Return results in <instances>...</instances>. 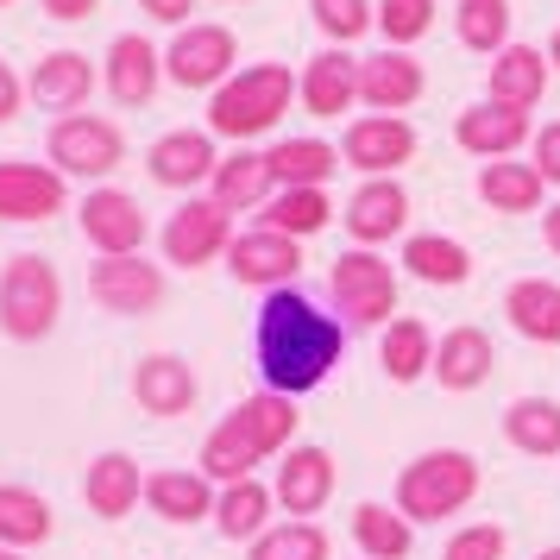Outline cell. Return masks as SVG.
<instances>
[{
    "label": "cell",
    "instance_id": "cell-28",
    "mask_svg": "<svg viewBox=\"0 0 560 560\" xmlns=\"http://www.w3.org/2000/svg\"><path fill=\"white\" fill-rule=\"evenodd\" d=\"M510 328L535 347H560V283L555 278H516L504 290Z\"/></svg>",
    "mask_w": 560,
    "mask_h": 560
},
{
    "label": "cell",
    "instance_id": "cell-31",
    "mask_svg": "<svg viewBox=\"0 0 560 560\" xmlns=\"http://www.w3.org/2000/svg\"><path fill=\"white\" fill-rule=\"evenodd\" d=\"M404 271L416 283H434V290H454V283L472 278V253L447 240V233H409L404 240Z\"/></svg>",
    "mask_w": 560,
    "mask_h": 560
},
{
    "label": "cell",
    "instance_id": "cell-3",
    "mask_svg": "<svg viewBox=\"0 0 560 560\" xmlns=\"http://www.w3.org/2000/svg\"><path fill=\"white\" fill-rule=\"evenodd\" d=\"M290 102H296L290 63L233 70V77L214 89V102H208V132H221V139H258V132H271L283 114H290Z\"/></svg>",
    "mask_w": 560,
    "mask_h": 560
},
{
    "label": "cell",
    "instance_id": "cell-27",
    "mask_svg": "<svg viewBox=\"0 0 560 560\" xmlns=\"http://www.w3.org/2000/svg\"><path fill=\"white\" fill-rule=\"evenodd\" d=\"M82 498H89V510H95L102 523H120V516H127L139 498H145V472H139V459H132V454H102V459H89Z\"/></svg>",
    "mask_w": 560,
    "mask_h": 560
},
{
    "label": "cell",
    "instance_id": "cell-17",
    "mask_svg": "<svg viewBox=\"0 0 560 560\" xmlns=\"http://www.w3.org/2000/svg\"><path fill=\"white\" fill-rule=\"evenodd\" d=\"M296 95L315 120H340L347 107L359 102V57L328 45V51H315L303 63V77H296Z\"/></svg>",
    "mask_w": 560,
    "mask_h": 560
},
{
    "label": "cell",
    "instance_id": "cell-46",
    "mask_svg": "<svg viewBox=\"0 0 560 560\" xmlns=\"http://www.w3.org/2000/svg\"><path fill=\"white\" fill-rule=\"evenodd\" d=\"M20 102H26V89H20V77H13V63L0 57V120H13Z\"/></svg>",
    "mask_w": 560,
    "mask_h": 560
},
{
    "label": "cell",
    "instance_id": "cell-47",
    "mask_svg": "<svg viewBox=\"0 0 560 560\" xmlns=\"http://www.w3.org/2000/svg\"><path fill=\"white\" fill-rule=\"evenodd\" d=\"M95 7H102V0H45V13H51V20H89Z\"/></svg>",
    "mask_w": 560,
    "mask_h": 560
},
{
    "label": "cell",
    "instance_id": "cell-35",
    "mask_svg": "<svg viewBox=\"0 0 560 560\" xmlns=\"http://www.w3.org/2000/svg\"><path fill=\"white\" fill-rule=\"evenodd\" d=\"M353 541L365 560H409L416 548V523L397 504H359L353 510Z\"/></svg>",
    "mask_w": 560,
    "mask_h": 560
},
{
    "label": "cell",
    "instance_id": "cell-8",
    "mask_svg": "<svg viewBox=\"0 0 560 560\" xmlns=\"http://www.w3.org/2000/svg\"><path fill=\"white\" fill-rule=\"evenodd\" d=\"M233 246V214L214 196H189V202L164 221V258L183 271H202Z\"/></svg>",
    "mask_w": 560,
    "mask_h": 560
},
{
    "label": "cell",
    "instance_id": "cell-6",
    "mask_svg": "<svg viewBox=\"0 0 560 560\" xmlns=\"http://www.w3.org/2000/svg\"><path fill=\"white\" fill-rule=\"evenodd\" d=\"M328 290L340 322H353V328H390L397 322V265L378 258L372 246H347L334 258Z\"/></svg>",
    "mask_w": 560,
    "mask_h": 560
},
{
    "label": "cell",
    "instance_id": "cell-44",
    "mask_svg": "<svg viewBox=\"0 0 560 560\" xmlns=\"http://www.w3.org/2000/svg\"><path fill=\"white\" fill-rule=\"evenodd\" d=\"M529 145H535V158H529V164L541 171V183H555V189H560V120H548V127H535V139H529Z\"/></svg>",
    "mask_w": 560,
    "mask_h": 560
},
{
    "label": "cell",
    "instance_id": "cell-14",
    "mask_svg": "<svg viewBox=\"0 0 560 560\" xmlns=\"http://www.w3.org/2000/svg\"><path fill=\"white\" fill-rule=\"evenodd\" d=\"M51 214H63V177L51 164L0 158V221L26 228V221H51Z\"/></svg>",
    "mask_w": 560,
    "mask_h": 560
},
{
    "label": "cell",
    "instance_id": "cell-26",
    "mask_svg": "<svg viewBox=\"0 0 560 560\" xmlns=\"http://www.w3.org/2000/svg\"><path fill=\"white\" fill-rule=\"evenodd\" d=\"M271 164H265V152H253V145H240V152H228L221 164H214V177H208V196L228 208V214H246V208H265L271 202Z\"/></svg>",
    "mask_w": 560,
    "mask_h": 560
},
{
    "label": "cell",
    "instance_id": "cell-38",
    "mask_svg": "<svg viewBox=\"0 0 560 560\" xmlns=\"http://www.w3.org/2000/svg\"><path fill=\"white\" fill-rule=\"evenodd\" d=\"M51 529H57V516L38 491L0 485V548H38V541H51Z\"/></svg>",
    "mask_w": 560,
    "mask_h": 560
},
{
    "label": "cell",
    "instance_id": "cell-1",
    "mask_svg": "<svg viewBox=\"0 0 560 560\" xmlns=\"http://www.w3.org/2000/svg\"><path fill=\"white\" fill-rule=\"evenodd\" d=\"M340 347H347V328L340 315H322L303 290H271L265 308H258L253 328V353H258V378L278 397H303L340 365Z\"/></svg>",
    "mask_w": 560,
    "mask_h": 560
},
{
    "label": "cell",
    "instance_id": "cell-36",
    "mask_svg": "<svg viewBox=\"0 0 560 560\" xmlns=\"http://www.w3.org/2000/svg\"><path fill=\"white\" fill-rule=\"evenodd\" d=\"M328 221H334L328 189H278V196L265 202V214H258V228L283 233V240H315Z\"/></svg>",
    "mask_w": 560,
    "mask_h": 560
},
{
    "label": "cell",
    "instance_id": "cell-20",
    "mask_svg": "<svg viewBox=\"0 0 560 560\" xmlns=\"http://www.w3.org/2000/svg\"><path fill=\"white\" fill-rule=\"evenodd\" d=\"M491 365H498V347H491V334L472 328V322H459V328H447L434 340V378H441V390H454V397L479 390V384L491 378Z\"/></svg>",
    "mask_w": 560,
    "mask_h": 560
},
{
    "label": "cell",
    "instance_id": "cell-16",
    "mask_svg": "<svg viewBox=\"0 0 560 560\" xmlns=\"http://www.w3.org/2000/svg\"><path fill=\"white\" fill-rule=\"evenodd\" d=\"M347 233H353L359 246H372L378 253L384 240H397L404 233V221H409V189L397 177H365L353 189V202H347Z\"/></svg>",
    "mask_w": 560,
    "mask_h": 560
},
{
    "label": "cell",
    "instance_id": "cell-42",
    "mask_svg": "<svg viewBox=\"0 0 560 560\" xmlns=\"http://www.w3.org/2000/svg\"><path fill=\"white\" fill-rule=\"evenodd\" d=\"M308 13H315V26L328 32L334 45H353V38H365V32L378 26L372 0H308Z\"/></svg>",
    "mask_w": 560,
    "mask_h": 560
},
{
    "label": "cell",
    "instance_id": "cell-11",
    "mask_svg": "<svg viewBox=\"0 0 560 560\" xmlns=\"http://www.w3.org/2000/svg\"><path fill=\"white\" fill-rule=\"evenodd\" d=\"M145 208L132 202L127 189H89V202H82V240L95 246L102 258H132L145 246Z\"/></svg>",
    "mask_w": 560,
    "mask_h": 560
},
{
    "label": "cell",
    "instance_id": "cell-19",
    "mask_svg": "<svg viewBox=\"0 0 560 560\" xmlns=\"http://www.w3.org/2000/svg\"><path fill=\"white\" fill-rule=\"evenodd\" d=\"M214 164H221L214 132H196V127L164 132L152 152H145V171H152V183H164V189H196V183L214 177Z\"/></svg>",
    "mask_w": 560,
    "mask_h": 560
},
{
    "label": "cell",
    "instance_id": "cell-45",
    "mask_svg": "<svg viewBox=\"0 0 560 560\" xmlns=\"http://www.w3.org/2000/svg\"><path fill=\"white\" fill-rule=\"evenodd\" d=\"M139 7H145V13H152L158 26H189V13H196V0H139Z\"/></svg>",
    "mask_w": 560,
    "mask_h": 560
},
{
    "label": "cell",
    "instance_id": "cell-48",
    "mask_svg": "<svg viewBox=\"0 0 560 560\" xmlns=\"http://www.w3.org/2000/svg\"><path fill=\"white\" fill-rule=\"evenodd\" d=\"M541 240H548V253L560 258V202L548 208V214H541Z\"/></svg>",
    "mask_w": 560,
    "mask_h": 560
},
{
    "label": "cell",
    "instance_id": "cell-52",
    "mask_svg": "<svg viewBox=\"0 0 560 560\" xmlns=\"http://www.w3.org/2000/svg\"><path fill=\"white\" fill-rule=\"evenodd\" d=\"M0 7H7V0H0Z\"/></svg>",
    "mask_w": 560,
    "mask_h": 560
},
{
    "label": "cell",
    "instance_id": "cell-7",
    "mask_svg": "<svg viewBox=\"0 0 560 560\" xmlns=\"http://www.w3.org/2000/svg\"><path fill=\"white\" fill-rule=\"evenodd\" d=\"M45 152H51L57 177H114L127 164V139L102 114H63L45 139Z\"/></svg>",
    "mask_w": 560,
    "mask_h": 560
},
{
    "label": "cell",
    "instance_id": "cell-30",
    "mask_svg": "<svg viewBox=\"0 0 560 560\" xmlns=\"http://www.w3.org/2000/svg\"><path fill=\"white\" fill-rule=\"evenodd\" d=\"M265 164H271L278 189H328V177L340 171V152L328 139H278L265 152Z\"/></svg>",
    "mask_w": 560,
    "mask_h": 560
},
{
    "label": "cell",
    "instance_id": "cell-50",
    "mask_svg": "<svg viewBox=\"0 0 560 560\" xmlns=\"http://www.w3.org/2000/svg\"><path fill=\"white\" fill-rule=\"evenodd\" d=\"M0 560H26V555H20V548H0Z\"/></svg>",
    "mask_w": 560,
    "mask_h": 560
},
{
    "label": "cell",
    "instance_id": "cell-43",
    "mask_svg": "<svg viewBox=\"0 0 560 560\" xmlns=\"http://www.w3.org/2000/svg\"><path fill=\"white\" fill-rule=\"evenodd\" d=\"M504 548H510L504 523H472V529H454L441 560H504Z\"/></svg>",
    "mask_w": 560,
    "mask_h": 560
},
{
    "label": "cell",
    "instance_id": "cell-24",
    "mask_svg": "<svg viewBox=\"0 0 560 560\" xmlns=\"http://www.w3.org/2000/svg\"><path fill=\"white\" fill-rule=\"evenodd\" d=\"M132 397H139L145 416H189L196 409V372L177 353H152L132 372Z\"/></svg>",
    "mask_w": 560,
    "mask_h": 560
},
{
    "label": "cell",
    "instance_id": "cell-51",
    "mask_svg": "<svg viewBox=\"0 0 560 560\" xmlns=\"http://www.w3.org/2000/svg\"><path fill=\"white\" fill-rule=\"evenodd\" d=\"M535 560H560V548H541V555H535Z\"/></svg>",
    "mask_w": 560,
    "mask_h": 560
},
{
    "label": "cell",
    "instance_id": "cell-40",
    "mask_svg": "<svg viewBox=\"0 0 560 560\" xmlns=\"http://www.w3.org/2000/svg\"><path fill=\"white\" fill-rule=\"evenodd\" d=\"M246 560H328V535L315 523H278V529L258 535Z\"/></svg>",
    "mask_w": 560,
    "mask_h": 560
},
{
    "label": "cell",
    "instance_id": "cell-18",
    "mask_svg": "<svg viewBox=\"0 0 560 560\" xmlns=\"http://www.w3.org/2000/svg\"><path fill=\"white\" fill-rule=\"evenodd\" d=\"M271 498L290 510V523H308V516L334 498V454H328V447H290L283 466H278Z\"/></svg>",
    "mask_w": 560,
    "mask_h": 560
},
{
    "label": "cell",
    "instance_id": "cell-4",
    "mask_svg": "<svg viewBox=\"0 0 560 560\" xmlns=\"http://www.w3.org/2000/svg\"><path fill=\"white\" fill-rule=\"evenodd\" d=\"M472 498H479V459L459 447H429L397 472V510L409 523H447Z\"/></svg>",
    "mask_w": 560,
    "mask_h": 560
},
{
    "label": "cell",
    "instance_id": "cell-37",
    "mask_svg": "<svg viewBox=\"0 0 560 560\" xmlns=\"http://www.w3.org/2000/svg\"><path fill=\"white\" fill-rule=\"evenodd\" d=\"M384 372H390V384H416L422 372H434V334L429 322H416V315H397L390 328H384Z\"/></svg>",
    "mask_w": 560,
    "mask_h": 560
},
{
    "label": "cell",
    "instance_id": "cell-5",
    "mask_svg": "<svg viewBox=\"0 0 560 560\" xmlns=\"http://www.w3.org/2000/svg\"><path fill=\"white\" fill-rule=\"evenodd\" d=\"M63 315V278L51 258L13 253L0 271V334L7 340H45Z\"/></svg>",
    "mask_w": 560,
    "mask_h": 560
},
{
    "label": "cell",
    "instance_id": "cell-21",
    "mask_svg": "<svg viewBox=\"0 0 560 560\" xmlns=\"http://www.w3.org/2000/svg\"><path fill=\"white\" fill-rule=\"evenodd\" d=\"M541 95H548V51H535V45H504L498 63H491V77H485V102L535 114Z\"/></svg>",
    "mask_w": 560,
    "mask_h": 560
},
{
    "label": "cell",
    "instance_id": "cell-2",
    "mask_svg": "<svg viewBox=\"0 0 560 560\" xmlns=\"http://www.w3.org/2000/svg\"><path fill=\"white\" fill-rule=\"evenodd\" d=\"M290 434H296V397L258 390V397H246L233 416H221L214 434L202 441V479H214V485L253 479L258 459L290 454Z\"/></svg>",
    "mask_w": 560,
    "mask_h": 560
},
{
    "label": "cell",
    "instance_id": "cell-15",
    "mask_svg": "<svg viewBox=\"0 0 560 560\" xmlns=\"http://www.w3.org/2000/svg\"><path fill=\"white\" fill-rule=\"evenodd\" d=\"M102 82L120 107H145L158 95V82H164V51H158L152 38H139V32H120V38L107 45Z\"/></svg>",
    "mask_w": 560,
    "mask_h": 560
},
{
    "label": "cell",
    "instance_id": "cell-49",
    "mask_svg": "<svg viewBox=\"0 0 560 560\" xmlns=\"http://www.w3.org/2000/svg\"><path fill=\"white\" fill-rule=\"evenodd\" d=\"M548 63L560 70V26H555V38H548Z\"/></svg>",
    "mask_w": 560,
    "mask_h": 560
},
{
    "label": "cell",
    "instance_id": "cell-25",
    "mask_svg": "<svg viewBox=\"0 0 560 560\" xmlns=\"http://www.w3.org/2000/svg\"><path fill=\"white\" fill-rule=\"evenodd\" d=\"M26 95L38 107H57V114H77L89 95H95V63L82 51H45L38 57V70H32Z\"/></svg>",
    "mask_w": 560,
    "mask_h": 560
},
{
    "label": "cell",
    "instance_id": "cell-32",
    "mask_svg": "<svg viewBox=\"0 0 560 560\" xmlns=\"http://www.w3.org/2000/svg\"><path fill=\"white\" fill-rule=\"evenodd\" d=\"M479 202L498 208V214H541L548 183H541L535 164H510V158H498V164H485L479 171Z\"/></svg>",
    "mask_w": 560,
    "mask_h": 560
},
{
    "label": "cell",
    "instance_id": "cell-22",
    "mask_svg": "<svg viewBox=\"0 0 560 560\" xmlns=\"http://www.w3.org/2000/svg\"><path fill=\"white\" fill-rule=\"evenodd\" d=\"M422 63L409 51H378V57H359V102L378 107V114H397V107H416L422 102Z\"/></svg>",
    "mask_w": 560,
    "mask_h": 560
},
{
    "label": "cell",
    "instance_id": "cell-10",
    "mask_svg": "<svg viewBox=\"0 0 560 560\" xmlns=\"http://www.w3.org/2000/svg\"><path fill=\"white\" fill-rule=\"evenodd\" d=\"M240 63V45H233L228 26H183L164 51V77L177 89H221Z\"/></svg>",
    "mask_w": 560,
    "mask_h": 560
},
{
    "label": "cell",
    "instance_id": "cell-13",
    "mask_svg": "<svg viewBox=\"0 0 560 560\" xmlns=\"http://www.w3.org/2000/svg\"><path fill=\"white\" fill-rule=\"evenodd\" d=\"M228 271L240 283H258V290H290V278L303 271V240H283V233H271V228L233 233Z\"/></svg>",
    "mask_w": 560,
    "mask_h": 560
},
{
    "label": "cell",
    "instance_id": "cell-33",
    "mask_svg": "<svg viewBox=\"0 0 560 560\" xmlns=\"http://www.w3.org/2000/svg\"><path fill=\"white\" fill-rule=\"evenodd\" d=\"M504 441L529 459H555L560 454V404L555 397H516L504 409Z\"/></svg>",
    "mask_w": 560,
    "mask_h": 560
},
{
    "label": "cell",
    "instance_id": "cell-29",
    "mask_svg": "<svg viewBox=\"0 0 560 560\" xmlns=\"http://www.w3.org/2000/svg\"><path fill=\"white\" fill-rule=\"evenodd\" d=\"M214 479H202V472H183V466H164V472H152L145 479V504H152V516H164V523H202V516H214Z\"/></svg>",
    "mask_w": 560,
    "mask_h": 560
},
{
    "label": "cell",
    "instance_id": "cell-39",
    "mask_svg": "<svg viewBox=\"0 0 560 560\" xmlns=\"http://www.w3.org/2000/svg\"><path fill=\"white\" fill-rule=\"evenodd\" d=\"M454 38L466 51L498 57L510 45V0H459L454 7Z\"/></svg>",
    "mask_w": 560,
    "mask_h": 560
},
{
    "label": "cell",
    "instance_id": "cell-34",
    "mask_svg": "<svg viewBox=\"0 0 560 560\" xmlns=\"http://www.w3.org/2000/svg\"><path fill=\"white\" fill-rule=\"evenodd\" d=\"M271 485L258 479H240V485H221V498H214V529L228 535V541H258V535L271 529Z\"/></svg>",
    "mask_w": 560,
    "mask_h": 560
},
{
    "label": "cell",
    "instance_id": "cell-12",
    "mask_svg": "<svg viewBox=\"0 0 560 560\" xmlns=\"http://www.w3.org/2000/svg\"><path fill=\"white\" fill-rule=\"evenodd\" d=\"M340 158L353 171H365V177H390V171H404L409 158H416V127H409L404 114H365V120L347 127Z\"/></svg>",
    "mask_w": 560,
    "mask_h": 560
},
{
    "label": "cell",
    "instance_id": "cell-41",
    "mask_svg": "<svg viewBox=\"0 0 560 560\" xmlns=\"http://www.w3.org/2000/svg\"><path fill=\"white\" fill-rule=\"evenodd\" d=\"M434 13V0H378V32L390 38V51H409L416 38H429Z\"/></svg>",
    "mask_w": 560,
    "mask_h": 560
},
{
    "label": "cell",
    "instance_id": "cell-9",
    "mask_svg": "<svg viewBox=\"0 0 560 560\" xmlns=\"http://www.w3.org/2000/svg\"><path fill=\"white\" fill-rule=\"evenodd\" d=\"M89 296L107 315H152L164 303V265H152L145 253L132 258H95L89 265Z\"/></svg>",
    "mask_w": 560,
    "mask_h": 560
},
{
    "label": "cell",
    "instance_id": "cell-23",
    "mask_svg": "<svg viewBox=\"0 0 560 560\" xmlns=\"http://www.w3.org/2000/svg\"><path fill=\"white\" fill-rule=\"evenodd\" d=\"M454 139H459V152H472V158H510L523 139H535V127H529V114H516V107H498V102H472L466 114H459V127H454Z\"/></svg>",
    "mask_w": 560,
    "mask_h": 560
}]
</instances>
